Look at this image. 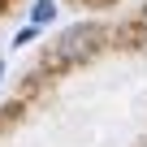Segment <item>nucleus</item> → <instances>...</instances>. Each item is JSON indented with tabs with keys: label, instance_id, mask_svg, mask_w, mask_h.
<instances>
[{
	"label": "nucleus",
	"instance_id": "f257e3e1",
	"mask_svg": "<svg viewBox=\"0 0 147 147\" xmlns=\"http://www.w3.org/2000/svg\"><path fill=\"white\" fill-rule=\"evenodd\" d=\"M56 18V5H52V0H39V5H35V22H52Z\"/></svg>",
	"mask_w": 147,
	"mask_h": 147
}]
</instances>
